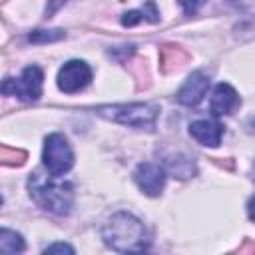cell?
<instances>
[{"label":"cell","mask_w":255,"mask_h":255,"mask_svg":"<svg viewBox=\"0 0 255 255\" xmlns=\"http://www.w3.org/2000/svg\"><path fill=\"white\" fill-rule=\"evenodd\" d=\"M205 2H207V0H179V4H181V8H183V12H185L187 16L195 14V12H197Z\"/></svg>","instance_id":"5bb4252c"},{"label":"cell","mask_w":255,"mask_h":255,"mask_svg":"<svg viewBox=\"0 0 255 255\" xmlns=\"http://www.w3.org/2000/svg\"><path fill=\"white\" fill-rule=\"evenodd\" d=\"M60 175H42L32 173L28 179L30 197L42 207L44 211L56 215H68L74 205V187L70 181L58 179Z\"/></svg>","instance_id":"7a4b0ae2"},{"label":"cell","mask_w":255,"mask_h":255,"mask_svg":"<svg viewBox=\"0 0 255 255\" xmlns=\"http://www.w3.org/2000/svg\"><path fill=\"white\" fill-rule=\"evenodd\" d=\"M102 239L108 247H112L114 251H120V253L143 251L149 245L143 223L128 211H118L104 223Z\"/></svg>","instance_id":"6da1fadb"},{"label":"cell","mask_w":255,"mask_h":255,"mask_svg":"<svg viewBox=\"0 0 255 255\" xmlns=\"http://www.w3.org/2000/svg\"><path fill=\"white\" fill-rule=\"evenodd\" d=\"M42 84H44V72L38 66H28L24 68L18 80L6 78L2 84V92L6 96H18L22 102H36L42 96Z\"/></svg>","instance_id":"5b68a950"},{"label":"cell","mask_w":255,"mask_h":255,"mask_svg":"<svg viewBox=\"0 0 255 255\" xmlns=\"http://www.w3.org/2000/svg\"><path fill=\"white\" fill-rule=\"evenodd\" d=\"M0 251H4V253H20V251H24L22 235L4 227L0 231Z\"/></svg>","instance_id":"7c38bea8"},{"label":"cell","mask_w":255,"mask_h":255,"mask_svg":"<svg viewBox=\"0 0 255 255\" xmlns=\"http://www.w3.org/2000/svg\"><path fill=\"white\" fill-rule=\"evenodd\" d=\"M54 2H56V6H58V4H62V2H66V0H54Z\"/></svg>","instance_id":"e0dca14e"},{"label":"cell","mask_w":255,"mask_h":255,"mask_svg":"<svg viewBox=\"0 0 255 255\" xmlns=\"http://www.w3.org/2000/svg\"><path fill=\"white\" fill-rule=\"evenodd\" d=\"M189 135L207 147H217L223 137V126L215 120H197L189 126Z\"/></svg>","instance_id":"30bf717a"},{"label":"cell","mask_w":255,"mask_h":255,"mask_svg":"<svg viewBox=\"0 0 255 255\" xmlns=\"http://www.w3.org/2000/svg\"><path fill=\"white\" fill-rule=\"evenodd\" d=\"M247 215L251 221H255V195H251L247 201Z\"/></svg>","instance_id":"2e32d148"},{"label":"cell","mask_w":255,"mask_h":255,"mask_svg":"<svg viewBox=\"0 0 255 255\" xmlns=\"http://www.w3.org/2000/svg\"><path fill=\"white\" fill-rule=\"evenodd\" d=\"M44 253H74V247H70L68 243H52L44 249Z\"/></svg>","instance_id":"9a60e30c"},{"label":"cell","mask_w":255,"mask_h":255,"mask_svg":"<svg viewBox=\"0 0 255 255\" xmlns=\"http://www.w3.org/2000/svg\"><path fill=\"white\" fill-rule=\"evenodd\" d=\"M42 161L48 173L52 175H64L72 169L74 165V151L62 133H50L44 139V149H42Z\"/></svg>","instance_id":"277c9868"},{"label":"cell","mask_w":255,"mask_h":255,"mask_svg":"<svg viewBox=\"0 0 255 255\" xmlns=\"http://www.w3.org/2000/svg\"><path fill=\"white\" fill-rule=\"evenodd\" d=\"M133 179L137 183V187L149 195V197H157L163 187H165V169L159 167L157 163H149V161H143L135 167L133 171Z\"/></svg>","instance_id":"52a82bcc"},{"label":"cell","mask_w":255,"mask_h":255,"mask_svg":"<svg viewBox=\"0 0 255 255\" xmlns=\"http://www.w3.org/2000/svg\"><path fill=\"white\" fill-rule=\"evenodd\" d=\"M239 106H241V98L233 86L221 82L213 88V94L209 100V108L213 116H231Z\"/></svg>","instance_id":"ba28073f"},{"label":"cell","mask_w":255,"mask_h":255,"mask_svg":"<svg viewBox=\"0 0 255 255\" xmlns=\"http://www.w3.org/2000/svg\"><path fill=\"white\" fill-rule=\"evenodd\" d=\"M207 88H209V78L199 70L191 72L187 76V80L183 82V86L179 88V92H177V102L183 104V106H189V108L197 106L203 100Z\"/></svg>","instance_id":"9c48e42d"},{"label":"cell","mask_w":255,"mask_h":255,"mask_svg":"<svg viewBox=\"0 0 255 255\" xmlns=\"http://www.w3.org/2000/svg\"><path fill=\"white\" fill-rule=\"evenodd\" d=\"M98 114L110 122L133 128V129L151 131L155 128L159 108L153 104H114V106H100Z\"/></svg>","instance_id":"3957f363"},{"label":"cell","mask_w":255,"mask_h":255,"mask_svg":"<svg viewBox=\"0 0 255 255\" xmlns=\"http://www.w3.org/2000/svg\"><path fill=\"white\" fill-rule=\"evenodd\" d=\"M56 80L64 94H78L92 82V68L84 60H70L58 70Z\"/></svg>","instance_id":"8992f818"},{"label":"cell","mask_w":255,"mask_h":255,"mask_svg":"<svg viewBox=\"0 0 255 255\" xmlns=\"http://www.w3.org/2000/svg\"><path fill=\"white\" fill-rule=\"evenodd\" d=\"M62 36H64L62 30H50L48 34H46V30H38V32L30 34V40L32 42H54V40H60Z\"/></svg>","instance_id":"4fadbf2b"},{"label":"cell","mask_w":255,"mask_h":255,"mask_svg":"<svg viewBox=\"0 0 255 255\" xmlns=\"http://www.w3.org/2000/svg\"><path fill=\"white\" fill-rule=\"evenodd\" d=\"M141 20H147V22H157V20H159V12H157L153 0H147L145 6L139 8V10H131V12L124 14L122 24H124V26H133V24H137V22H141Z\"/></svg>","instance_id":"8fae6325"}]
</instances>
